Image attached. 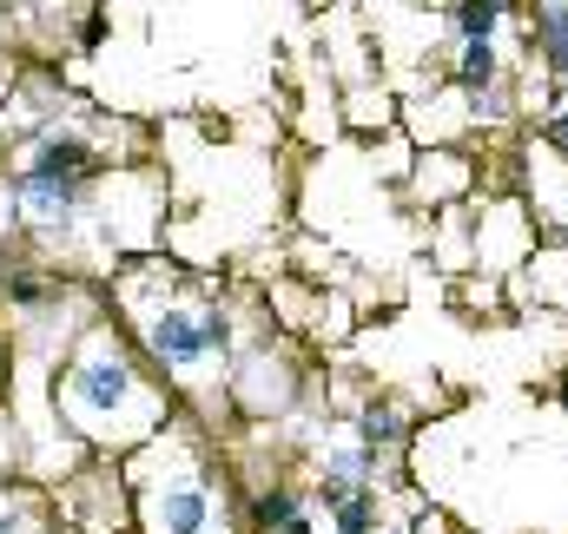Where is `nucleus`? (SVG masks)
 Returning a JSON list of instances; mask_svg holds the SVG:
<instances>
[{"instance_id": "1", "label": "nucleus", "mask_w": 568, "mask_h": 534, "mask_svg": "<svg viewBox=\"0 0 568 534\" xmlns=\"http://www.w3.org/2000/svg\"><path fill=\"white\" fill-rule=\"evenodd\" d=\"M140 397V377H133V363L120 357V350H87L73 370H67V409L73 415H87V422H113L126 402Z\"/></svg>"}, {"instance_id": "2", "label": "nucleus", "mask_w": 568, "mask_h": 534, "mask_svg": "<svg viewBox=\"0 0 568 534\" xmlns=\"http://www.w3.org/2000/svg\"><path fill=\"white\" fill-rule=\"evenodd\" d=\"M219 509H212V489L205 482H165L152 495V534H212Z\"/></svg>"}, {"instance_id": "3", "label": "nucleus", "mask_w": 568, "mask_h": 534, "mask_svg": "<svg viewBox=\"0 0 568 534\" xmlns=\"http://www.w3.org/2000/svg\"><path fill=\"white\" fill-rule=\"evenodd\" d=\"M145 343H152V357H159L165 370H192V363H205V357H212V350H205V317H192V310H172V304L152 317Z\"/></svg>"}, {"instance_id": "4", "label": "nucleus", "mask_w": 568, "mask_h": 534, "mask_svg": "<svg viewBox=\"0 0 568 534\" xmlns=\"http://www.w3.org/2000/svg\"><path fill=\"white\" fill-rule=\"evenodd\" d=\"M291 522H304V495H297V489H265V495L252 502V528L258 534H284Z\"/></svg>"}, {"instance_id": "5", "label": "nucleus", "mask_w": 568, "mask_h": 534, "mask_svg": "<svg viewBox=\"0 0 568 534\" xmlns=\"http://www.w3.org/2000/svg\"><path fill=\"white\" fill-rule=\"evenodd\" d=\"M331 528H337V534H371V528H377V489L344 495V502H337V515H331Z\"/></svg>"}, {"instance_id": "6", "label": "nucleus", "mask_w": 568, "mask_h": 534, "mask_svg": "<svg viewBox=\"0 0 568 534\" xmlns=\"http://www.w3.org/2000/svg\"><path fill=\"white\" fill-rule=\"evenodd\" d=\"M496 80V47L489 40H476V47H463V60H456V86H469V93H483Z\"/></svg>"}, {"instance_id": "7", "label": "nucleus", "mask_w": 568, "mask_h": 534, "mask_svg": "<svg viewBox=\"0 0 568 534\" xmlns=\"http://www.w3.org/2000/svg\"><path fill=\"white\" fill-rule=\"evenodd\" d=\"M357 435H364V449H377V442H397V435H404V415H397L390 402H364V415H357Z\"/></svg>"}, {"instance_id": "8", "label": "nucleus", "mask_w": 568, "mask_h": 534, "mask_svg": "<svg viewBox=\"0 0 568 534\" xmlns=\"http://www.w3.org/2000/svg\"><path fill=\"white\" fill-rule=\"evenodd\" d=\"M496 20H503V0H463L456 7V33L476 47V40H489L496 33Z\"/></svg>"}, {"instance_id": "9", "label": "nucleus", "mask_w": 568, "mask_h": 534, "mask_svg": "<svg viewBox=\"0 0 568 534\" xmlns=\"http://www.w3.org/2000/svg\"><path fill=\"white\" fill-rule=\"evenodd\" d=\"M7 297H13V304H47V297H60V284L33 265H13L7 270Z\"/></svg>"}, {"instance_id": "10", "label": "nucleus", "mask_w": 568, "mask_h": 534, "mask_svg": "<svg viewBox=\"0 0 568 534\" xmlns=\"http://www.w3.org/2000/svg\"><path fill=\"white\" fill-rule=\"evenodd\" d=\"M542 47H549V60H556V66L568 73V7H562V13H549V20H542Z\"/></svg>"}, {"instance_id": "11", "label": "nucleus", "mask_w": 568, "mask_h": 534, "mask_svg": "<svg viewBox=\"0 0 568 534\" xmlns=\"http://www.w3.org/2000/svg\"><path fill=\"white\" fill-rule=\"evenodd\" d=\"M225 343H232V324L219 310H205V350H225Z\"/></svg>"}, {"instance_id": "12", "label": "nucleus", "mask_w": 568, "mask_h": 534, "mask_svg": "<svg viewBox=\"0 0 568 534\" xmlns=\"http://www.w3.org/2000/svg\"><path fill=\"white\" fill-rule=\"evenodd\" d=\"M0 534H27V509H13V502H0Z\"/></svg>"}, {"instance_id": "13", "label": "nucleus", "mask_w": 568, "mask_h": 534, "mask_svg": "<svg viewBox=\"0 0 568 534\" xmlns=\"http://www.w3.org/2000/svg\"><path fill=\"white\" fill-rule=\"evenodd\" d=\"M284 534H317V528H311V522H291V528H284Z\"/></svg>"}, {"instance_id": "14", "label": "nucleus", "mask_w": 568, "mask_h": 534, "mask_svg": "<svg viewBox=\"0 0 568 534\" xmlns=\"http://www.w3.org/2000/svg\"><path fill=\"white\" fill-rule=\"evenodd\" d=\"M556 138H562V145H568V120H556Z\"/></svg>"}, {"instance_id": "15", "label": "nucleus", "mask_w": 568, "mask_h": 534, "mask_svg": "<svg viewBox=\"0 0 568 534\" xmlns=\"http://www.w3.org/2000/svg\"><path fill=\"white\" fill-rule=\"evenodd\" d=\"M562 409H568V377H562Z\"/></svg>"}]
</instances>
